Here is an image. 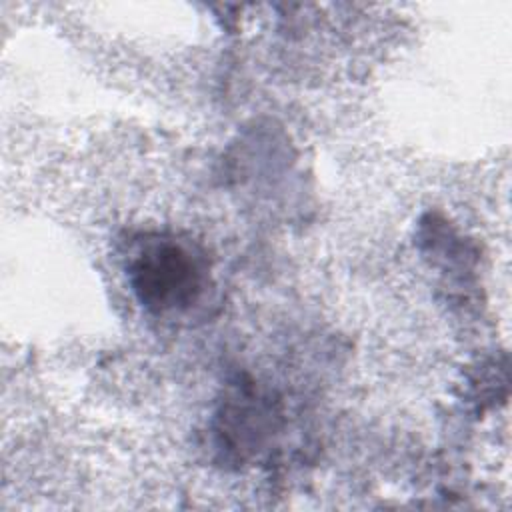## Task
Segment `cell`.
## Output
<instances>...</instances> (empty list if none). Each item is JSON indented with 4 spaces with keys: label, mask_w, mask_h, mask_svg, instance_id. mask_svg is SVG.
I'll list each match as a JSON object with an SVG mask.
<instances>
[{
    "label": "cell",
    "mask_w": 512,
    "mask_h": 512,
    "mask_svg": "<svg viewBox=\"0 0 512 512\" xmlns=\"http://www.w3.org/2000/svg\"><path fill=\"white\" fill-rule=\"evenodd\" d=\"M132 274L142 302L158 310L192 302L200 288V270L192 254L172 242L146 248Z\"/></svg>",
    "instance_id": "cell-1"
}]
</instances>
